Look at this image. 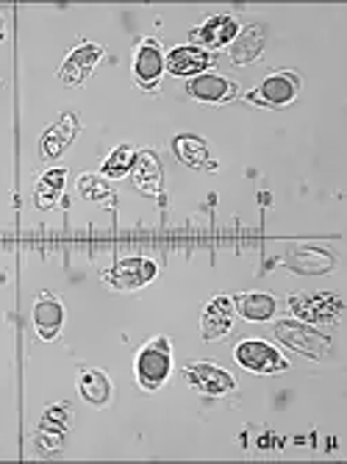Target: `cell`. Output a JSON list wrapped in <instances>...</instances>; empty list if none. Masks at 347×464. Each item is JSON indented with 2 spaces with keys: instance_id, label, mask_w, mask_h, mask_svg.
Masks as SVG:
<instances>
[{
  "instance_id": "cell-14",
  "label": "cell",
  "mask_w": 347,
  "mask_h": 464,
  "mask_svg": "<svg viewBox=\"0 0 347 464\" xmlns=\"http://www.w3.org/2000/svg\"><path fill=\"white\" fill-rule=\"evenodd\" d=\"M62 325H64L62 301L56 298L53 292H42L39 301L34 304V331H36V336H39V340H45V343H53V340H59Z\"/></svg>"
},
{
  "instance_id": "cell-25",
  "label": "cell",
  "mask_w": 347,
  "mask_h": 464,
  "mask_svg": "<svg viewBox=\"0 0 347 464\" xmlns=\"http://www.w3.org/2000/svg\"><path fill=\"white\" fill-rule=\"evenodd\" d=\"M78 195L83 200H90V203L114 206V192H111V187L101 176H81L78 179Z\"/></svg>"
},
{
  "instance_id": "cell-4",
  "label": "cell",
  "mask_w": 347,
  "mask_h": 464,
  "mask_svg": "<svg viewBox=\"0 0 347 464\" xmlns=\"http://www.w3.org/2000/svg\"><path fill=\"white\" fill-rule=\"evenodd\" d=\"M67 429H70V403H51L42 414L36 434H34V448L42 459H53L56 453H62L64 440H67Z\"/></svg>"
},
{
  "instance_id": "cell-10",
  "label": "cell",
  "mask_w": 347,
  "mask_h": 464,
  "mask_svg": "<svg viewBox=\"0 0 347 464\" xmlns=\"http://www.w3.org/2000/svg\"><path fill=\"white\" fill-rule=\"evenodd\" d=\"M78 131H81V120H78V114L64 111V114L59 117V122H53L51 129H48L45 134H42V140H39V156L45 159V161H56V159L64 156L67 148L75 142Z\"/></svg>"
},
{
  "instance_id": "cell-21",
  "label": "cell",
  "mask_w": 347,
  "mask_h": 464,
  "mask_svg": "<svg viewBox=\"0 0 347 464\" xmlns=\"http://www.w3.org/2000/svg\"><path fill=\"white\" fill-rule=\"evenodd\" d=\"M172 150H176L178 161H184L187 167H195V170H217V161H211L208 156V145L195 134L176 137L172 140Z\"/></svg>"
},
{
  "instance_id": "cell-20",
  "label": "cell",
  "mask_w": 347,
  "mask_h": 464,
  "mask_svg": "<svg viewBox=\"0 0 347 464\" xmlns=\"http://www.w3.org/2000/svg\"><path fill=\"white\" fill-rule=\"evenodd\" d=\"M131 179H134L137 189L145 192V195H159L161 192L164 173H161V164H159L156 153H150V150L137 153L134 167H131Z\"/></svg>"
},
{
  "instance_id": "cell-19",
  "label": "cell",
  "mask_w": 347,
  "mask_h": 464,
  "mask_svg": "<svg viewBox=\"0 0 347 464\" xmlns=\"http://www.w3.org/2000/svg\"><path fill=\"white\" fill-rule=\"evenodd\" d=\"M234 309L250 323H267L278 312V301L267 292H245L234 298Z\"/></svg>"
},
{
  "instance_id": "cell-13",
  "label": "cell",
  "mask_w": 347,
  "mask_h": 464,
  "mask_svg": "<svg viewBox=\"0 0 347 464\" xmlns=\"http://www.w3.org/2000/svg\"><path fill=\"white\" fill-rule=\"evenodd\" d=\"M239 34V23L236 17L231 14H214L208 17L203 25H198L189 36L195 42V48H211V51H220V48H228L231 42L236 39Z\"/></svg>"
},
{
  "instance_id": "cell-12",
  "label": "cell",
  "mask_w": 347,
  "mask_h": 464,
  "mask_svg": "<svg viewBox=\"0 0 347 464\" xmlns=\"http://www.w3.org/2000/svg\"><path fill=\"white\" fill-rule=\"evenodd\" d=\"M187 92L200 103H228L239 95V87L220 72H200L187 81Z\"/></svg>"
},
{
  "instance_id": "cell-8",
  "label": "cell",
  "mask_w": 347,
  "mask_h": 464,
  "mask_svg": "<svg viewBox=\"0 0 347 464\" xmlns=\"http://www.w3.org/2000/svg\"><path fill=\"white\" fill-rule=\"evenodd\" d=\"M184 378L192 390H198L200 395H208V398H223L236 390L234 375L226 372L223 367H217L214 362H189L184 367Z\"/></svg>"
},
{
  "instance_id": "cell-5",
  "label": "cell",
  "mask_w": 347,
  "mask_h": 464,
  "mask_svg": "<svg viewBox=\"0 0 347 464\" xmlns=\"http://www.w3.org/2000/svg\"><path fill=\"white\" fill-rule=\"evenodd\" d=\"M234 359L239 367L255 375H275L289 370L286 356L265 340H242L234 351Z\"/></svg>"
},
{
  "instance_id": "cell-7",
  "label": "cell",
  "mask_w": 347,
  "mask_h": 464,
  "mask_svg": "<svg viewBox=\"0 0 347 464\" xmlns=\"http://www.w3.org/2000/svg\"><path fill=\"white\" fill-rule=\"evenodd\" d=\"M159 273V265L153 259L145 256H125L120 262H114L106 273L103 281L111 289H122V292H131V289H142L148 286Z\"/></svg>"
},
{
  "instance_id": "cell-9",
  "label": "cell",
  "mask_w": 347,
  "mask_h": 464,
  "mask_svg": "<svg viewBox=\"0 0 347 464\" xmlns=\"http://www.w3.org/2000/svg\"><path fill=\"white\" fill-rule=\"evenodd\" d=\"M103 59V48L95 45V42H81L75 51H70V56L64 59L59 78L64 87H83L86 78L92 75V70L98 67V62Z\"/></svg>"
},
{
  "instance_id": "cell-24",
  "label": "cell",
  "mask_w": 347,
  "mask_h": 464,
  "mask_svg": "<svg viewBox=\"0 0 347 464\" xmlns=\"http://www.w3.org/2000/svg\"><path fill=\"white\" fill-rule=\"evenodd\" d=\"M134 159H137L134 145H117V148L106 156V161H103V167H101V173H103L106 179H125L128 173H131Z\"/></svg>"
},
{
  "instance_id": "cell-3",
  "label": "cell",
  "mask_w": 347,
  "mask_h": 464,
  "mask_svg": "<svg viewBox=\"0 0 347 464\" xmlns=\"http://www.w3.org/2000/svg\"><path fill=\"white\" fill-rule=\"evenodd\" d=\"M273 334L281 345H286L289 351L309 356V359H325L331 353V340L325 334L314 331L309 323L300 320H281L273 325Z\"/></svg>"
},
{
  "instance_id": "cell-23",
  "label": "cell",
  "mask_w": 347,
  "mask_h": 464,
  "mask_svg": "<svg viewBox=\"0 0 347 464\" xmlns=\"http://www.w3.org/2000/svg\"><path fill=\"white\" fill-rule=\"evenodd\" d=\"M78 392H81V398H83L86 403H92V406H106L109 398H111V384H109L106 372L83 367L81 375H78Z\"/></svg>"
},
{
  "instance_id": "cell-18",
  "label": "cell",
  "mask_w": 347,
  "mask_h": 464,
  "mask_svg": "<svg viewBox=\"0 0 347 464\" xmlns=\"http://www.w3.org/2000/svg\"><path fill=\"white\" fill-rule=\"evenodd\" d=\"M265 45H267V25L253 23L247 28H239L236 39L231 42V62L239 67L253 64L258 56H262Z\"/></svg>"
},
{
  "instance_id": "cell-1",
  "label": "cell",
  "mask_w": 347,
  "mask_h": 464,
  "mask_svg": "<svg viewBox=\"0 0 347 464\" xmlns=\"http://www.w3.org/2000/svg\"><path fill=\"white\" fill-rule=\"evenodd\" d=\"M289 309L300 323L333 325L344 314V301L333 292H294L289 295Z\"/></svg>"
},
{
  "instance_id": "cell-16",
  "label": "cell",
  "mask_w": 347,
  "mask_h": 464,
  "mask_svg": "<svg viewBox=\"0 0 347 464\" xmlns=\"http://www.w3.org/2000/svg\"><path fill=\"white\" fill-rule=\"evenodd\" d=\"M217 59L195 45H181V48H172L164 56V70H169L172 75H181V78H195L200 72H206Z\"/></svg>"
},
{
  "instance_id": "cell-2",
  "label": "cell",
  "mask_w": 347,
  "mask_h": 464,
  "mask_svg": "<svg viewBox=\"0 0 347 464\" xmlns=\"http://www.w3.org/2000/svg\"><path fill=\"white\" fill-rule=\"evenodd\" d=\"M137 382L142 390L156 392L167 384V378L172 372V348L167 336H156L153 343H148L140 353H137Z\"/></svg>"
},
{
  "instance_id": "cell-26",
  "label": "cell",
  "mask_w": 347,
  "mask_h": 464,
  "mask_svg": "<svg viewBox=\"0 0 347 464\" xmlns=\"http://www.w3.org/2000/svg\"><path fill=\"white\" fill-rule=\"evenodd\" d=\"M6 39V23H4V17H0V42Z\"/></svg>"
},
{
  "instance_id": "cell-22",
  "label": "cell",
  "mask_w": 347,
  "mask_h": 464,
  "mask_svg": "<svg viewBox=\"0 0 347 464\" xmlns=\"http://www.w3.org/2000/svg\"><path fill=\"white\" fill-rule=\"evenodd\" d=\"M64 181H67V170H64V167H53V170L42 173V179L36 181V189H34V203H36V208H42V212H48V208H53V206L62 200Z\"/></svg>"
},
{
  "instance_id": "cell-15",
  "label": "cell",
  "mask_w": 347,
  "mask_h": 464,
  "mask_svg": "<svg viewBox=\"0 0 347 464\" xmlns=\"http://www.w3.org/2000/svg\"><path fill=\"white\" fill-rule=\"evenodd\" d=\"M164 72V51L156 39H142L134 53V78L142 90H156Z\"/></svg>"
},
{
  "instance_id": "cell-11",
  "label": "cell",
  "mask_w": 347,
  "mask_h": 464,
  "mask_svg": "<svg viewBox=\"0 0 347 464\" xmlns=\"http://www.w3.org/2000/svg\"><path fill=\"white\" fill-rule=\"evenodd\" d=\"M234 298L228 295H217V298L208 301V306L203 309V317H200V334L206 343H217L223 340V336L231 334L234 328Z\"/></svg>"
},
{
  "instance_id": "cell-6",
  "label": "cell",
  "mask_w": 347,
  "mask_h": 464,
  "mask_svg": "<svg viewBox=\"0 0 347 464\" xmlns=\"http://www.w3.org/2000/svg\"><path fill=\"white\" fill-rule=\"evenodd\" d=\"M300 83H303L300 75L292 72V70L270 72L262 83H258V90H253L247 95V101L255 103V106H265V109H284L297 98Z\"/></svg>"
},
{
  "instance_id": "cell-17",
  "label": "cell",
  "mask_w": 347,
  "mask_h": 464,
  "mask_svg": "<svg viewBox=\"0 0 347 464\" xmlns=\"http://www.w3.org/2000/svg\"><path fill=\"white\" fill-rule=\"evenodd\" d=\"M284 265L297 276H323L333 270L336 259H333V253L320 250V247H292L286 253Z\"/></svg>"
}]
</instances>
